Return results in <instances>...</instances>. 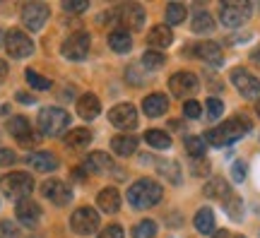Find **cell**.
Instances as JSON below:
<instances>
[{
	"mask_svg": "<svg viewBox=\"0 0 260 238\" xmlns=\"http://www.w3.org/2000/svg\"><path fill=\"white\" fill-rule=\"evenodd\" d=\"M251 128H253L251 120L243 118V116H236V118L226 120V123L217 125V128L207 130V132H205V140L214 147H226V145H232V142H236V140H241Z\"/></svg>",
	"mask_w": 260,
	"mask_h": 238,
	"instance_id": "obj_1",
	"label": "cell"
},
{
	"mask_svg": "<svg viewBox=\"0 0 260 238\" xmlns=\"http://www.w3.org/2000/svg\"><path fill=\"white\" fill-rule=\"evenodd\" d=\"M161 200V185L152 178H140L130 185L128 190V202L135 210H149Z\"/></svg>",
	"mask_w": 260,
	"mask_h": 238,
	"instance_id": "obj_2",
	"label": "cell"
},
{
	"mask_svg": "<svg viewBox=\"0 0 260 238\" xmlns=\"http://www.w3.org/2000/svg\"><path fill=\"white\" fill-rule=\"evenodd\" d=\"M0 190L5 197L10 200H27L31 190H34V178L24 171H15V174H8L0 178Z\"/></svg>",
	"mask_w": 260,
	"mask_h": 238,
	"instance_id": "obj_3",
	"label": "cell"
},
{
	"mask_svg": "<svg viewBox=\"0 0 260 238\" xmlns=\"http://www.w3.org/2000/svg\"><path fill=\"white\" fill-rule=\"evenodd\" d=\"M39 130L48 135V138H58L60 132H63L68 125H70V113H65L63 109H53V106H48L39 113Z\"/></svg>",
	"mask_w": 260,
	"mask_h": 238,
	"instance_id": "obj_4",
	"label": "cell"
},
{
	"mask_svg": "<svg viewBox=\"0 0 260 238\" xmlns=\"http://www.w3.org/2000/svg\"><path fill=\"white\" fill-rule=\"evenodd\" d=\"M253 12V5L251 3H222L219 5V17H222V24L229 29H236L241 27L246 19L251 17Z\"/></svg>",
	"mask_w": 260,
	"mask_h": 238,
	"instance_id": "obj_5",
	"label": "cell"
},
{
	"mask_svg": "<svg viewBox=\"0 0 260 238\" xmlns=\"http://www.w3.org/2000/svg\"><path fill=\"white\" fill-rule=\"evenodd\" d=\"M89 46H92V37L87 31H75L63 41V55L68 60H84L89 55Z\"/></svg>",
	"mask_w": 260,
	"mask_h": 238,
	"instance_id": "obj_6",
	"label": "cell"
},
{
	"mask_svg": "<svg viewBox=\"0 0 260 238\" xmlns=\"http://www.w3.org/2000/svg\"><path fill=\"white\" fill-rule=\"evenodd\" d=\"M5 48H8V53L12 58H29V55L34 53V41L22 31V29H10L8 34H5Z\"/></svg>",
	"mask_w": 260,
	"mask_h": 238,
	"instance_id": "obj_7",
	"label": "cell"
},
{
	"mask_svg": "<svg viewBox=\"0 0 260 238\" xmlns=\"http://www.w3.org/2000/svg\"><path fill=\"white\" fill-rule=\"evenodd\" d=\"M116 19L123 27V31H138L145 24V10L138 3H125L116 10Z\"/></svg>",
	"mask_w": 260,
	"mask_h": 238,
	"instance_id": "obj_8",
	"label": "cell"
},
{
	"mask_svg": "<svg viewBox=\"0 0 260 238\" xmlns=\"http://www.w3.org/2000/svg\"><path fill=\"white\" fill-rule=\"evenodd\" d=\"M70 226H73L75 233L89 236V233H94V231L99 229V212L92 210V207H80L70 217Z\"/></svg>",
	"mask_w": 260,
	"mask_h": 238,
	"instance_id": "obj_9",
	"label": "cell"
},
{
	"mask_svg": "<svg viewBox=\"0 0 260 238\" xmlns=\"http://www.w3.org/2000/svg\"><path fill=\"white\" fill-rule=\"evenodd\" d=\"M232 82L246 99H260V80L255 75H251L243 67H234L232 70Z\"/></svg>",
	"mask_w": 260,
	"mask_h": 238,
	"instance_id": "obj_10",
	"label": "cell"
},
{
	"mask_svg": "<svg viewBox=\"0 0 260 238\" xmlns=\"http://www.w3.org/2000/svg\"><path fill=\"white\" fill-rule=\"evenodd\" d=\"M41 195H44L48 202L58 205V207H65L68 202L73 200L70 185H65L63 181H58V178H48V181H44V185H41Z\"/></svg>",
	"mask_w": 260,
	"mask_h": 238,
	"instance_id": "obj_11",
	"label": "cell"
},
{
	"mask_svg": "<svg viewBox=\"0 0 260 238\" xmlns=\"http://www.w3.org/2000/svg\"><path fill=\"white\" fill-rule=\"evenodd\" d=\"M46 19H48V5H44V3H27L22 8V24L29 31H39L46 24Z\"/></svg>",
	"mask_w": 260,
	"mask_h": 238,
	"instance_id": "obj_12",
	"label": "cell"
},
{
	"mask_svg": "<svg viewBox=\"0 0 260 238\" xmlns=\"http://www.w3.org/2000/svg\"><path fill=\"white\" fill-rule=\"evenodd\" d=\"M109 120H111V125L121 130H133L138 125V111L133 104H118V106H113L111 113H109Z\"/></svg>",
	"mask_w": 260,
	"mask_h": 238,
	"instance_id": "obj_13",
	"label": "cell"
},
{
	"mask_svg": "<svg viewBox=\"0 0 260 238\" xmlns=\"http://www.w3.org/2000/svg\"><path fill=\"white\" fill-rule=\"evenodd\" d=\"M8 132L17 140L19 145H37L39 142V135H34V130H31V125H29V120L22 118V116H15V118L8 120Z\"/></svg>",
	"mask_w": 260,
	"mask_h": 238,
	"instance_id": "obj_14",
	"label": "cell"
},
{
	"mask_svg": "<svg viewBox=\"0 0 260 238\" xmlns=\"http://www.w3.org/2000/svg\"><path fill=\"white\" fill-rule=\"evenodd\" d=\"M198 77L193 73H176L171 75V80H169V89L176 94V96H190V94H198Z\"/></svg>",
	"mask_w": 260,
	"mask_h": 238,
	"instance_id": "obj_15",
	"label": "cell"
},
{
	"mask_svg": "<svg viewBox=\"0 0 260 238\" xmlns=\"http://www.w3.org/2000/svg\"><path fill=\"white\" fill-rule=\"evenodd\" d=\"M186 53H193L195 58H200V60H205V63H210V65H222L224 63L222 48L217 46L214 41H200V44L186 48Z\"/></svg>",
	"mask_w": 260,
	"mask_h": 238,
	"instance_id": "obj_16",
	"label": "cell"
},
{
	"mask_svg": "<svg viewBox=\"0 0 260 238\" xmlns=\"http://www.w3.org/2000/svg\"><path fill=\"white\" fill-rule=\"evenodd\" d=\"M15 214H17L19 224H24V226H34L39 219H41V207H39L34 200H19L17 207H15Z\"/></svg>",
	"mask_w": 260,
	"mask_h": 238,
	"instance_id": "obj_17",
	"label": "cell"
},
{
	"mask_svg": "<svg viewBox=\"0 0 260 238\" xmlns=\"http://www.w3.org/2000/svg\"><path fill=\"white\" fill-rule=\"evenodd\" d=\"M84 168L89 174H109V171L116 168V164H113V159L106 152H92L87 156V161H84Z\"/></svg>",
	"mask_w": 260,
	"mask_h": 238,
	"instance_id": "obj_18",
	"label": "cell"
},
{
	"mask_svg": "<svg viewBox=\"0 0 260 238\" xmlns=\"http://www.w3.org/2000/svg\"><path fill=\"white\" fill-rule=\"evenodd\" d=\"M27 164L29 168H34V171H56L58 168V159L51 152H31L27 156Z\"/></svg>",
	"mask_w": 260,
	"mask_h": 238,
	"instance_id": "obj_19",
	"label": "cell"
},
{
	"mask_svg": "<svg viewBox=\"0 0 260 238\" xmlns=\"http://www.w3.org/2000/svg\"><path fill=\"white\" fill-rule=\"evenodd\" d=\"M77 113H80L84 120H94L102 113V101L96 99L94 94H82V96L77 99Z\"/></svg>",
	"mask_w": 260,
	"mask_h": 238,
	"instance_id": "obj_20",
	"label": "cell"
},
{
	"mask_svg": "<svg viewBox=\"0 0 260 238\" xmlns=\"http://www.w3.org/2000/svg\"><path fill=\"white\" fill-rule=\"evenodd\" d=\"M167 109H169V99L164 94H149V96H145V101H142V111L147 113L149 118L164 116Z\"/></svg>",
	"mask_w": 260,
	"mask_h": 238,
	"instance_id": "obj_21",
	"label": "cell"
},
{
	"mask_svg": "<svg viewBox=\"0 0 260 238\" xmlns=\"http://www.w3.org/2000/svg\"><path fill=\"white\" fill-rule=\"evenodd\" d=\"M147 41H149V46L154 48V51H159V48L171 46V41H174V34H171L169 24H157V27L149 29Z\"/></svg>",
	"mask_w": 260,
	"mask_h": 238,
	"instance_id": "obj_22",
	"label": "cell"
},
{
	"mask_svg": "<svg viewBox=\"0 0 260 238\" xmlns=\"http://www.w3.org/2000/svg\"><path fill=\"white\" fill-rule=\"evenodd\" d=\"M96 205H99L102 212L113 214V212L121 210V192L116 190V188H104V190L99 192V197H96Z\"/></svg>",
	"mask_w": 260,
	"mask_h": 238,
	"instance_id": "obj_23",
	"label": "cell"
},
{
	"mask_svg": "<svg viewBox=\"0 0 260 238\" xmlns=\"http://www.w3.org/2000/svg\"><path fill=\"white\" fill-rule=\"evenodd\" d=\"M111 149L118 156H130L138 152V138L133 135H118V138L111 140Z\"/></svg>",
	"mask_w": 260,
	"mask_h": 238,
	"instance_id": "obj_24",
	"label": "cell"
},
{
	"mask_svg": "<svg viewBox=\"0 0 260 238\" xmlns=\"http://www.w3.org/2000/svg\"><path fill=\"white\" fill-rule=\"evenodd\" d=\"M205 195H207V197H212V200L224 202L229 195H232V188L226 185V181H224V178H212L210 183L205 185Z\"/></svg>",
	"mask_w": 260,
	"mask_h": 238,
	"instance_id": "obj_25",
	"label": "cell"
},
{
	"mask_svg": "<svg viewBox=\"0 0 260 238\" xmlns=\"http://www.w3.org/2000/svg\"><path fill=\"white\" fill-rule=\"evenodd\" d=\"M109 46L116 51V53H128L130 48H133V39H130V31H111L109 34Z\"/></svg>",
	"mask_w": 260,
	"mask_h": 238,
	"instance_id": "obj_26",
	"label": "cell"
},
{
	"mask_svg": "<svg viewBox=\"0 0 260 238\" xmlns=\"http://www.w3.org/2000/svg\"><path fill=\"white\" fill-rule=\"evenodd\" d=\"M195 229L205 233V236H210L214 233V212L210 207H203V210L195 214Z\"/></svg>",
	"mask_w": 260,
	"mask_h": 238,
	"instance_id": "obj_27",
	"label": "cell"
},
{
	"mask_svg": "<svg viewBox=\"0 0 260 238\" xmlns=\"http://www.w3.org/2000/svg\"><path fill=\"white\" fill-rule=\"evenodd\" d=\"M89 142H92V132L87 128H75L73 132H68V138H65V145L70 147V149H84Z\"/></svg>",
	"mask_w": 260,
	"mask_h": 238,
	"instance_id": "obj_28",
	"label": "cell"
},
{
	"mask_svg": "<svg viewBox=\"0 0 260 238\" xmlns=\"http://www.w3.org/2000/svg\"><path fill=\"white\" fill-rule=\"evenodd\" d=\"M190 29H193L195 34H210L214 29V19H212V15L210 12H195V17H193V22H190Z\"/></svg>",
	"mask_w": 260,
	"mask_h": 238,
	"instance_id": "obj_29",
	"label": "cell"
},
{
	"mask_svg": "<svg viewBox=\"0 0 260 238\" xmlns=\"http://www.w3.org/2000/svg\"><path fill=\"white\" fill-rule=\"evenodd\" d=\"M145 142L149 147H154V149H169L171 147V138L164 130H147L145 132Z\"/></svg>",
	"mask_w": 260,
	"mask_h": 238,
	"instance_id": "obj_30",
	"label": "cell"
},
{
	"mask_svg": "<svg viewBox=\"0 0 260 238\" xmlns=\"http://www.w3.org/2000/svg\"><path fill=\"white\" fill-rule=\"evenodd\" d=\"M224 210H226V214L232 217L234 221H241L243 219V202H241V197L239 195H229L226 200H224Z\"/></svg>",
	"mask_w": 260,
	"mask_h": 238,
	"instance_id": "obj_31",
	"label": "cell"
},
{
	"mask_svg": "<svg viewBox=\"0 0 260 238\" xmlns=\"http://www.w3.org/2000/svg\"><path fill=\"white\" fill-rule=\"evenodd\" d=\"M164 63H167V55L161 51H154V48L145 51V55H142V65L147 70H159V67H164Z\"/></svg>",
	"mask_w": 260,
	"mask_h": 238,
	"instance_id": "obj_32",
	"label": "cell"
},
{
	"mask_svg": "<svg viewBox=\"0 0 260 238\" xmlns=\"http://www.w3.org/2000/svg\"><path fill=\"white\" fill-rule=\"evenodd\" d=\"M186 19V5L183 3H169L167 5V22L169 24H181Z\"/></svg>",
	"mask_w": 260,
	"mask_h": 238,
	"instance_id": "obj_33",
	"label": "cell"
},
{
	"mask_svg": "<svg viewBox=\"0 0 260 238\" xmlns=\"http://www.w3.org/2000/svg\"><path fill=\"white\" fill-rule=\"evenodd\" d=\"M133 236L135 238H154L157 236V224H154L152 219L140 221L138 226H135V231H133Z\"/></svg>",
	"mask_w": 260,
	"mask_h": 238,
	"instance_id": "obj_34",
	"label": "cell"
},
{
	"mask_svg": "<svg viewBox=\"0 0 260 238\" xmlns=\"http://www.w3.org/2000/svg\"><path fill=\"white\" fill-rule=\"evenodd\" d=\"M186 152L193 159H203L205 154V138H186Z\"/></svg>",
	"mask_w": 260,
	"mask_h": 238,
	"instance_id": "obj_35",
	"label": "cell"
},
{
	"mask_svg": "<svg viewBox=\"0 0 260 238\" xmlns=\"http://www.w3.org/2000/svg\"><path fill=\"white\" fill-rule=\"evenodd\" d=\"M159 171H161V176H167L171 183H181V174H178L176 161H159Z\"/></svg>",
	"mask_w": 260,
	"mask_h": 238,
	"instance_id": "obj_36",
	"label": "cell"
},
{
	"mask_svg": "<svg viewBox=\"0 0 260 238\" xmlns=\"http://www.w3.org/2000/svg\"><path fill=\"white\" fill-rule=\"evenodd\" d=\"M24 77H27V82L29 87H34V89H51V80H46V77H41L39 73H34V70H27L24 73Z\"/></svg>",
	"mask_w": 260,
	"mask_h": 238,
	"instance_id": "obj_37",
	"label": "cell"
},
{
	"mask_svg": "<svg viewBox=\"0 0 260 238\" xmlns=\"http://www.w3.org/2000/svg\"><path fill=\"white\" fill-rule=\"evenodd\" d=\"M205 109H207V118H210V120H217L224 113V104L219 99H214V96H212V99H207Z\"/></svg>",
	"mask_w": 260,
	"mask_h": 238,
	"instance_id": "obj_38",
	"label": "cell"
},
{
	"mask_svg": "<svg viewBox=\"0 0 260 238\" xmlns=\"http://www.w3.org/2000/svg\"><path fill=\"white\" fill-rule=\"evenodd\" d=\"M87 8H89L87 0H65L63 3V10L65 12H73V15H80V12H84Z\"/></svg>",
	"mask_w": 260,
	"mask_h": 238,
	"instance_id": "obj_39",
	"label": "cell"
},
{
	"mask_svg": "<svg viewBox=\"0 0 260 238\" xmlns=\"http://www.w3.org/2000/svg\"><path fill=\"white\" fill-rule=\"evenodd\" d=\"M183 116H186V118H200V116H203V106L193 99L186 101V104H183Z\"/></svg>",
	"mask_w": 260,
	"mask_h": 238,
	"instance_id": "obj_40",
	"label": "cell"
},
{
	"mask_svg": "<svg viewBox=\"0 0 260 238\" xmlns=\"http://www.w3.org/2000/svg\"><path fill=\"white\" fill-rule=\"evenodd\" d=\"M0 238H19V229L12 221L3 219L0 221Z\"/></svg>",
	"mask_w": 260,
	"mask_h": 238,
	"instance_id": "obj_41",
	"label": "cell"
},
{
	"mask_svg": "<svg viewBox=\"0 0 260 238\" xmlns=\"http://www.w3.org/2000/svg\"><path fill=\"white\" fill-rule=\"evenodd\" d=\"M96 238H123V226L121 224H111V226L102 229V233Z\"/></svg>",
	"mask_w": 260,
	"mask_h": 238,
	"instance_id": "obj_42",
	"label": "cell"
},
{
	"mask_svg": "<svg viewBox=\"0 0 260 238\" xmlns=\"http://www.w3.org/2000/svg\"><path fill=\"white\" fill-rule=\"evenodd\" d=\"M232 178H234V183H243V181H246V164H243V161H234Z\"/></svg>",
	"mask_w": 260,
	"mask_h": 238,
	"instance_id": "obj_43",
	"label": "cell"
},
{
	"mask_svg": "<svg viewBox=\"0 0 260 238\" xmlns=\"http://www.w3.org/2000/svg\"><path fill=\"white\" fill-rule=\"evenodd\" d=\"M15 161H17V154L12 149H8V147H0V166H10Z\"/></svg>",
	"mask_w": 260,
	"mask_h": 238,
	"instance_id": "obj_44",
	"label": "cell"
},
{
	"mask_svg": "<svg viewBox=\"0 0 260 238\" xmlns=\"http://www.w3.org/2000/svg\"><path fill=\"white\" fill-rule=\"evenodd\" d=\"M207 171H210V164H207L205 159H198V161L193 164V174L195 176H205Z\"/></svg>",
	"mask_w": 260,
	"mask_h": 238,
	"instance_id": "obj_45",
	"label": "cell"
},
{
	"mask_svg": "<svg viewBox=\"0 0 260 238\" xmlns=\"http://www.w3.org/2000/svg\"><path fill=\"white\" fill-rule=\"evenodd\" d=\"M17 101L19 104H34V96L27 92H17Z\"/></svg>",
	"mask_w": 260,
	"mask_h": 238,
	"instance_id": "obj_46",
	"label": "cell"
},
{
	"mask_svg": "<svg viewBox=\"0 0 260 238\" xmlns=\"http://www.w3.org/2000/svg\"><path fill=\"white\" fill-rule=\"evenodd\" d=\"M5 77H8V63H5V60H0V82H3Z\"/></svg>",
	"mask_w": 260,
	"mask_h": 238,
	"instance_id": "obj_47",
	"label": "cell"
},
{
	"mask_svg": "<svg viewBox=\"0 0 260 238\" xmlns=\"http://www.w3.org/2000/svg\"><path fill=\"white\" fill-rule=\"evenodd\" d=\"M212 238H232V233H229L226 229H219V231H214L212 233Z\"/></svg>",
	"mask_w": 260,
	"mask_h": 238,
	"instance_id": "obj_48",
	"label": "cell"
},
{
	"mask_svg": "<svg viewBox=\"0 0 260 238\" xmlns=\"http://www.w3.org/2000/svg\"><path fill=\"white\" fill-rule=\"evenodd\" d=\"M3 37H5V31L0 29V44H5V39H3Z\"/></svg>",
	"mask_w": 260,
	"mask_h": 238,
	"instance_id": "obj_49",
	"label": "cell"
},
{
	"mask_svg": "<svg viewBox=\"0 0 260 238\" xmlns=\"http://www.w3.org/2000/svg\"><path fill=\"white\" fill-rule=\"evenodd\" d=\"M255 113H258V116H260V101H258V106H255Z\"/></svg>",
	"mask_w": 260,
	"mask_h": 238,
	"instance_id": "obj_50",
	"label": "cell"
},
{
	"mask_svg": "<svg viewBox=\"0 0 260 238\" xmlns=\"http://www.w3.org/2000/svg\"><path fill=\"white\" fill-rule=\"evenodd\" d=\"M31 238H39V236H31Z\"/></svg>",
	"mask_w": 260,
	"mask_h": 238,
	"instance_id": "obj_51",
	"label": "cell"
},
{
	"mask_svg": "<svg viewBox=\"0 0 260 238\" xmlns=\"http://www.w3.org/2000/svg\"><path fill=\"white\" fill-rule=\"evenodd\" d=\"M236 238H243V236H236Z\"/></svg>",
	"mask_w": 260,
	"mask_h": 238,
	"instance_id": "obj_52",
	"label": "cell"
}]
</instances>
